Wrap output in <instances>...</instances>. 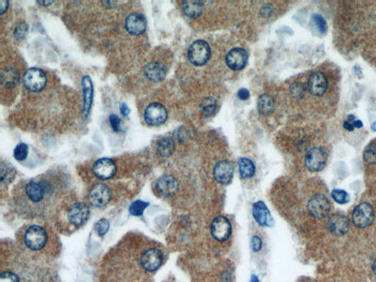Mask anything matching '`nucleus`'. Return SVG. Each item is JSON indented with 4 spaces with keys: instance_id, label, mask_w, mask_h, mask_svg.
I'll use <instances>...</instances> for the list:
<instances>
[{
    "instance_id": "f257e3e1",
    "label": "nucleus",
    "mask_w": 376,
    "mask_h": 282,
    "mask_svg": "<svg viewBox=\"0 0 376 282\" xmlns=\"http://www.w3.org/2000/svg\"><path fill=\"white\" fill-rule=\"evenodd\" d=\"M60 182H53L45 177H38L24 184L16 194L17 207L20 212L37 216L47 211L59 194Z\"/></svg>"
},
{
    "instance_id": "f03ea898",
    "label": "nucleus",
    "mask_w": 376,
    "mask_h": 282,
    "mask_svg": "<svg viewBox=\"0 0 376 282\" xmlns=\"http://www.w3.org/2000/svg\"><path fill=\"white\" fill-rule=\"evenodd\" d=\"M47 241V232L40 226H31L26 231L24 242L26 246L33 251H38L44 248Z\"/></svg>"
},
{
    "instance_id": "7ed1b4c3",
    "label": "nucleus",
    "mask_w": 376,
    "mask_h": 282,
    "mask_svg": "<svg viewBox=\"0 0 376 282\" xmlns=\"http://www.w3.org/2000/svg\"><path fill=\"white\" fill-rule=\"evenodd\" d=\"M24 86L33 92L41 91L47 83V75L44 70L38 68L28 69L23 77Z\"/></svg>"
},
{
    "instance_id": "20e7f679",
    "label": "nucleus",
    "mask_w": 376,
    "mask_h": 282,
    "mask_svg": "<svg viewBox=\"0 0 376 282\" xmlns=\"http://www.w3.org/2000/svg\"><path fill=\"white\" fill-rule=\"evenodd\" d=\"M210 47L206 41L199 40L195 41L188 50V58L195 66L206 64L210 57Z\"/></svg>"
},
{
    "instance_id": "39448f33",
    "label": "nucleus",
    "mask_w": 376,
    "mask_h": 282,
    "mask_svg": "<svg viewBox=\"0 0 376 282\" xmlns=\"http://www.w3.org/2000/svg\"><path fill=\"white\" fill-rule=\"evenodd\" d=\"M375 212L368 203H362L357 206L352 213V221L358 228H366L373 224Z\"/></svg>"
},
{
    "instance_id": "423d86ee",
    "label": "nucleus",
    "mask_w": 376,
    "mask_h": 282,
    "mask_svg": "<svg viewBox=\"0 0 376 282\" xmlns=\"http://www.w3.org/2000/svg\"><path fill=\"white\" fill-rule=\"evenodd\" d=\"M112 193L107 185L103 183L94 185L90 191L88 200L90 204L95 207H105L111 199Z\"/></svg>"
},
{
    "instance_id": "0eeeda50",
    "label": "nucleus",
    "mask_w": 376,
    "mask_h": 282,
    "mask_svg": "<svg viewBox=\"0 0 376 282\" xmlns=\"http://www.w3.org/2000/svg\"><path fill=\"white\" fill-rule=\"evenodd\" d=\"M167 118V110L161 104H151L145 110V121L151 126H160L166 122Z\"/></svg>"
},
{
    "instance_id": "6e6552de",
    "label": "nucleus",
    "mask_w": 376,
    "mask_h": 282,
    "mask_svg": "<svg viewBox=\"0 0 376 282\" xmlns=\"http://www.w3.org/2000/svg\"><path fill=\"white\" fill-rule=\"evenodd\" d=\"M326 162L327 155L322 148H313L306 155V166L309 171H321L326 165Z\"/></svg>"
},
{
    "instance_id": "1a4fd4ad",
    "label": "nucleus",
    "mask_w": 376,
    "mask_h": 282,
    "mask_svg": "<svg viewBox=\"0 0 376 282\" xmlns=\"http://www.w3.org/2000/svg\"><path fill=\"white\" fill-rule=\"evenodd\" d=\"M212 237L218 241H226L232 234V226L227 218L223 216L217 217L211 225Z\"/></svg>"
},
{
    "instance_id": "9d476101",
    "label": "nucleus",
    "mask_w": 376,
    "mask_h": 282,
    "mask_svg": "<svg viewBox=\"0 0 376 282\" xmlns=\"http://www.w3.org/2000/svg\"><path fill=\"white\" fill-rule=\"evenodd\" d=\"M90 217V208L84 202L73 204L68 210V218L70 223L76 227H80L87 222Z\"/></svg>"
},
{
    "instance_id": "9b49d317",
    "label": "nucleus",
    "mask_w": 376,
    "mask_h": 282,
    "mask_svg": "<svg viewBox=\"0 0 376 282\" xmlns=\"http://www.w3.org/2000/svg\"><path fill=\"white\" fill-rule=\"evenodd\" d=\"M163 255L160 250L152 248L142 255L140 263L142 267L149 272L157 270L163 263Z\"/></svg>"
},
{
    "instance_id": "f8f14e48",
    "label": "nucleus",
    "mask_w": 376,
    "mask_h": 282,
    "mask_svg": "<svg viewBox=\"0 0 376 282\" xmlns=\"http://www.w3.org/2000/svg\"><path fill=\"white\" fill-rule=\"evenodd\" d=\"M308 210L315 218H323L329 212L330 204L324 195H315L308 201Z\"/></svg>"
},
{
    "instance_id": "ddd939ff",
    "label": "nucleus",
    "mask_w": 376,
    "mask_h": 282,
    "mask_svg": "<svg viewBox=\"0 0 376 282\" xmlns=\"http://www.w3.org/2000/svg\"><path fill=\"white\" fill-rule=\"evenodd\" d=\"M116 165L109 158H102L94 163L93 171L97 177L103 180L111 179L116 173Z\"/></svg>"
},
{
    "instance_id": "4468645a",
    "label": "nucleus",
    "mask_w": 376,
    "mask_h": 282,
    "mask_svg": "<svg viewBox=\"0 0 376 282\" xmlns=\"http://www.w3.org/2000/svg\"><path fill=\"white\" fill-rule=\"evenodd\" d=\"M234 166L227 160L221 161L214 168V177L218 183L228 185L233 179Z\"/></svg>"
},
{
    "instance_id": "2eb2a0df",
    "label": "nucleus",
    "mask_w": 376,
    "mask_h": 282,
    "mask_svg": "<svg viewBox=\"0 0 376 282\" xmlns=\"http://www.w3.org/2000/svg\"><path fill=\"white\" fill-rule=\"evenodd\" d=\"M156 188L162 196L169 198L176 194L179 189V183L172 176H163L156 182Z\"/></svg>"
},
{
    "instance_id": "dca6fc26",
    "label": "nucleus",
    "mask_w": 376,
    "mask_h": 282,
    "mask_svg": "<svg viewBox=\"0 0 376 282\" xmlns=\"http://www.w3.org/2000/svg\"><path fill=\"white\" fill-rule=\"evenodd\" d=\"M328 88V80L320 71L312 73L308 80V88L314 96H321L325 93Z\"/></svg>"
},
{
    "instance_id": "f3484780",
    "label": "nucleus",
    "mask_w": 376,
    "mask_h": 282,
    "mask_svg": "<svg viewBox=\"0 0 376 282\" xmlns=\"http://www.w3.org/2000/svg\"><path fill=\"white\" fill-rule=\"evenodd\" d=\"M255 221L262 227H271L273 226L274 221L271 212L263 201H257L253 205L252 209Z\"/></svg>"
},
{
    "instance_id": "a211bd4d",
    "label": "nucleus",
    "mask_w": 376,
    "mask_h": 282,
    "mask_svg": "<svg viewBox=\"0 0 376 282\" xmlns=\"http://www.w3.org/2000/svg\"><path fill=\"white\" fill-rule=\"evenodd\" d=\"M248 53L243 49L235 48L231 50L226 56V63L232 70L243 69L248 63Z\"/></svg>"
},
{
    "instance_id": "6ab92c4d",
    "label": "nucleus",
    "mask_w": 376,
    "mask_h": 282,
    "mask_svg": "<svg viewBox=\"0 0 376 282\" xmlns=\"http://www.w3.org/2000/svg\"><path fill=\"white\" fill-rule=\"evenodd\" d=\"M146 18L140 14H132L127 17L125 21V27L127 32L133 35H139L144 33L146 29Z\"/></svg>"
},
{
    "instance_id": "aec40b11",
    "label": "nucleus",
    "mask_w": 376,
    "mask_h": 282,
    "mask_svg": "<svg viewBox=\"0 0 376 282\" xmlns=\"http://www.w3.org/2000/svg\"><path fill=\"white\" fill-rule=\"evenodd\" d=\"M328 229L335 235H344L349 229L348 218L340 214H334L328 219Z\"/></svg>"
},
{
    "instance_id": "412c9836",
    "label": "nucleus",
    "mask_w": 376,
    "mask_h": 282,
    "mask_svg": "<svg viewBox=\"0 0 376 282\" xmlns=\"http://www.w3.org/2000/svg\"><path fill=\"white\" fill-rule=\"evenodd\" d=\"M82 86L83 90V116L86 119L88 116L89 112L91 108L93 99V86L91 79L89 76L83 77L82 80Z\"/></svg>"
},
{
    "instance_id": "4be33fe9",
    "label": "nucleus",
    "mask_w": 376,
    "mask_h": 282,
    "mask_svg": "<svg viewBox=\"0 0 376 282\" xmlns=\"http://www.w3.org/2000/svg\"><path fill=\"white\" fill-rule=\"evenodd\" d=\"M145 74L151 81H161L166 77V69L162 63L152 62L145 68Z\"/></svg>"
},
{
    "instance_id": "5701e85b",
    "label": "nucleus",
    "mask_w": 376,
    "mask_h": 282,
    "mask_svg": "<svg viewBox=\"0 0 376 282\" xmlns=\"http://www.w3.org/2000/svg\"><path fill=\"white\" fill-rule=\"evenodd\" d=\"M182 10L185 15L190 18H196L203 12L204 5L201 1H185L182 5Z\"/></svg>"
},
{
    "instance_id": "b1692460",
    "label": "nucleus",
    "mask_w": 376,
    "mask_h": 282,
    "mask_svg": "<svg viewBox=\"0 0 376 282\" xmlns=\"http://www.w3.org/2000/svg\"><path fill=\"white\" fill-rule=\"evenodd\" d=\"M175 144L172 138L169 137H165L159 141L156 151L157 153L163 158L170 157L174 151Z\"/></svg>"
},
{
    "instance_id": "393cba45",
    "label": "nucleus",
    "mask_w": 376,
    "mask_h": 282,
    "mask_svg": "<svg viewBox=\"0 0 376 282\" xmlns=\"http://www.w3.org/2000/svg\"><path fill=\"white\" fill-rule=\"evenodd\" d=\"M257 105L259 113L265 116L271 114L275 108L273 99L268 94L259 96Z\"/></svg>"
},
{
    "instance_id": "a878e982",
    "label": "nucleus",
    "mask_w": 376,
    "mask_h": 282,
    "mask_svg": "<svg viewBox=\"0 0 376 282\" xmlns=\"http://www.w3.org/2000/svg\"><path fill=\"white\" fill-rule=\"evenodd\" d=\"M239 174L242 179L252 178L255 174V166L254 162L248 158H240L238 162Z\"/></svg>"
},
{
    "instance_id": "bb28decb",
    "label": "nucleus",
    "mask_w": 376,
    "mask_h": 282,
    "mask_svg": "<svg viewBox=\"0 0 376 282\" xmlns=\"http://www.w3.org/2000/svg\"><path fill=\"white\" fill-rule=\"evenodd\" d=\"M18 81V73L14 69H5L2 73V83L5 86H13Z\"/></svg>"
},
{
    "instance_id": "cd10ccee",
    "label": "nucleus",
    "mask_w": 376,
    "mask_h": 282,
    "mask_svg": "<svg viewBox=\"0 0 376 282\" xmlns=\"http://www.w3.org/2000/svg\"><path fill=\"white\" fill-rule=\"evenodd\" d=\"M217 103L215 99L208 97L204 99L201 105V108L205 116H210L215 113L216 110Z\"/></svg>"
},
{
    "instance_id": "c85d7f7f",
    "label": "nucleus",
    "mask_w": 376,
    "mask_h": 282,
    "mask_svg": "<svg viewBox=\"0 0 376 282\" xmlns=\"http://www.w3.org/2000/svg\"><path fill=\"white\" fill-rule=\"evenodd\" d=\"M149 203L137 200L130 206L129 211L133 216H141L144 212V210L149 207Z\"/></svg>"
},
{
    "instance_id": "c756f323",
    "label": "nucleus",
    "mask_w": 376,
    "mask_h": 282,
    "mask_svg": "<svg viewBox=\"0 0 376 282\" xmlns=\"http://www.w3.org/2000/svg\"><path fill=\"white\" fill-rule=\"evenodd\" d=\"M364 161L369 164L376 163V143H371L365 148L363 154Z\"/></svg>"
},
{
    "instance_id": "7c9ffc66",
    "label": "nucleus",
    "mask_w": 376,
    "mask_h": 282,
    "mask_svg": "<svg viewBox=\"0 0 376 282\" xmlns=\"http://www.w3.org/2000/svg\"><path fill=\"white\" fill-rule=\"evenodd\" d=\"M333 199L340 204H347L350 201V195L346 191L343 190H334L331 193Z\"/></svg>"
},
{
    "instance_id": "2f4dec72",
    "label": "nucleus",
    "mask_w": 376,
    "mask_h": 282,
    "mask_svg": "<svg viewBox=\"0 0 376 282\" xmlns=\"http://www.w3.org/2000/svg\"><path fill=\"white\" fill-rule=\"evenodd\" d=\"M14 155L17 160H25L28 156V146L25 143H20L14 149Z\"/></svg>"
},
{
    "instance_id": "473e14b6",
    "label": "nucleus",
    "mask_w": 376,
    "mask_h": 282,
    "mask_svg": "<svg viewBox=\"0 0 376 282\" xmlns=\"http://www.w3.org/2000/svg\"><path fill=\"white\" fill-rule=\"evenodd\" d=\"M110 229V223L105 218H102L96 224L95 230L100 236H104Z\"/></svg>"
},
{
    "instance_id": "72a5a7b5",
    "label": "nucleus",
    "mask_w": 376,
    "mask_h": 282,
    "mask_svg": "<svg viewBox=\"0 0 376 282\" xmlns=\"http://www.w3.org/2000/svg\"><path fill=\"white\" fill-rule=\"evenodd\" d=\"M14 170L8 165L2 164L1 166V181L2 182H9L14 176Z\"/></svg>"
},
{
    "instance_id": "f704fd0d",
    "label": "nucleus",
    "mask_w": 376,
    "mask_h": 282,
    "mask_svg": "<svg viewBox=\"0 0 376 282\" xmlns=\"http://www.w3.org/2000/svg\"><path fill=\"white\" fill-rule=\"evenodd\" d=\"M312 20L321 33H325L327 31L328 26H327L326 21L321 15H318V14L313 15Z\"/></svg>"
},
{
    "instance_id": "c9c22d12",
    "label": "nucleus",
    "mask_w": 376,
    "mask_h": 282,
    "mask_svg": "<svg viewBox=\"0 0 376 282\" xmlns=\"http://www.w3.org/2000/svg\"><path fill=\"white\" fill-rule=\"evenodd\" d=\"M0 282H20V281L15 273L5 271L0 275Z\"/></svg>"
},
{
    "instance_id": "e433bc0d",
    "label": "nucleus",
    "mask_w": 376,
    "mask_h": 282,
    "mask_svg": "<svg viewBox=\"0 0 376 282\" xmlns=\"http://www.w3.org/2000/svg\"><path fill=\"white\" fill-rule=\"evenodd\" d=\"M109 121H110V126H111L112 129L115 132H120V131H121V121L119 119V116L115 114L110 115V117H109Z\"/></svg>"
},
{
    "instance_id": "4c0bfd02",
    "label": "nucleus",
    "mask_w": 376,
    "mask_h": 282,
    "mask_svg": "<svg viewBox=\"0 0 376 282\" xmlns=\"http://www.w3.org/2000/svg\"><path fill=\"white\" fill-rule=\"evenodd\" d=\"M291 91H292V94L295 98H301L304 96V93H305V88L300 83H295L291 88Z\"/></svg>"
},
{
    "instance_id": "58836bf2",
    "label": "nucleus",
    "mask_w": 376,
    "mask_h": 282,
    "mask_svg": "<svg viewBox=\"0 0 376 282\" xmlns=\"http://www.w3.org/2000/svg\"><path fill=\"white\" fill-rule=\"evenodd\" d=\"M27 32V26L24 23H21V24H18V25L17 26V28H16L14 35H15L16 38H17V39H19V38H23L25 36Z\"/></svg>"
},
{
    "instance_id": "ea45409f",
    "label": "nucleus",
    "mask_w": 376,
    "mask_h": 282,
    "mask_svg": "<svg viewBox=\"0 0 376 282\" xmlns=\"http://www.w3.org/2000/svg\"><path fill=\"white\" fill-rule=\"evenodd\" d=\"M251 246H252V250L255 252L260 251L262 247V241L260 237H258V236L253 237V238L252 239V242H251Z\"/></svg>"
},
{
    "instance_id": "a19ab883",
    "label": "nucleus",
    "mask_w": 376,
    "mask_h": 282,
    "mask_svg": "<svg viewBox=\"0 0 376 282\" xmlns=\"http://www.w3.org/2000/svg\"><path fill=\"white\" fill-rule=\"evenodd\" d=\"M238 96L242 100H246L250 97V92L247 89L242 88L238 91Z\"/></svg>"
},
{
    "instance_id": "79ce46f5",
    "label": "nucleus",
    "mask_w": 376,
    "mask_h": 282,
    "mask_svg": "<svg viewBox=\"0 0 376 282\" xmlns=\"http://www.w3.org/2000/svg\"><path fill=\"white\" fill-rule=\"evenodd\" d=\"M120 111L123 116H127L130 113V110L126 104L122 103L120 106Z\"/></svg>"
},
{
    "instance_id": "37998d69",
    "label": "nucleus",
    "mask_w": 376,
    "mask_h": 282,
    "mask_svg": "<svg viewBox=\"0 0 376 282\" xmlns=\"http://www.w3.org/2000/svg\"><path fill=\"white\" fill-rule=\"evenodd\" d=\"M8 1H5V0H2L0 2V11H1V14H3L4 13L6 12L7 9H8Z\"/></svg>"
},
{
    "instance_id": "c03bdc74",
    "label": "nucleus",
    "mask_w": 376,
    "mask_h": 282,
    "mask_svg": "<svg viewBox=\"0 0 376 282\" xmlns=\"http://www.w3.org/2000/svg\"><path fill=\"white\" fill-rule=\"evenodd\" d=\"M343 127L346 129V130L349 131V132H353L354 129H355L354 124H353V122H344V123H343Z\"/></svg>"
},
{
    "instance_id": "a18cd8bd",
    "label": "nucleus",
    "mask_w": 376,
    "mask_h": 282,
    "mask_svg": "<svg viewBox=\"0 0 376 282\" xmlns=\"http://www.w3.org/2000/svg\"><path fill=\"white\" fill-rule=\"evenodd\" d=\"M353 124H354V127L358 128V129H359V128H361L363 126L362 122L360 120L354 121V122H353Z\"/></svg>"
},
{
    "instance_id": "49530a36",
    "label": "nucleus",
    "mask_w": 376,
    "mask_h": 282,
    "mask_svg": "<svg viewBox=\"0 0 376 282\" xmlns=\"http://www.w3.org/2000/svg\"><path fill=\"white\" fill-rule=\"evenodd\" d=\"M103 4H104V5H105L106 7H110V8H112V7L116 6L117 2H113V1H105V2H103Z\"/></svg>"
},
{
    "instance_id": "de8ad7c7",
    "label": "nucleus",
    "mask_w": 376,
    "mask_h": 282,
    "mask_svg": "<svg viewBox=\"0 0 376 282\" xmlns=\"http://www.w3.org/2000/svg\"><path fill=\"white\" fill-rule=\"evenodd\" d=\"M38 3L41 5H44V6H49V5L54 3V2L53 1H41V2H38Z\"/></svg>"
},
{
    "instance_id": "09e8293b",
    "label": "nucleus",
    "mask_w": 376,
    "mask_h": 282,
    "mask_svg": "<svg viewBox=\"0 0 376 282\" xmlns=\"http://www.w3.org/2000/svg\"><path fill=\"white\" fill-rule=\"evenodd\" d=\"M259 282V279H258L257 276L253 275L251 279V282Z\"/></svg>"
},
{
    "instance_id": "8fccbe9b",
    "label": "nucleus",
    "mask_w": 376,
    "mask_h": 282,
    "mask_svg": "<svg viewBox=\"0 0 376 282\" xmlns=\"http://www.w3.org/2000/svg\"><path fill=\"white\" fill-rule=\"evenodd\" d=\"M354 121H355V116H353V115H350V116H348V122H354Z\"/></svg>"
},
{
    "instance_id": "3c124183",
    "label": "nucleus",
    "mask_w": 376,
    "mask_h": 282,
    "mask_svg": "<svg viewBox=\"0 0 376 282\" xmlns=\"http://www.w3.org/2000/svg\"><path fill=\"white\" fill-rule=\"evenodd\" d=\"M373 273H374L375 276H376V260H375L374 263H373Z\"/></svg>"
},
{
    "instance_id": "603ef678",
    "label": "nucleus",
    "mask_w": 376,
    "mask_h": 282,
    "mask_svg": "<svg viewBox=\"0 0 376 282\" xmlns=\"http://www.w3.org/2000/svg\"><path fill=\"white\" fill-rule=\"evenodd\" d=\"M371 129H373V131H374V132H376V122L373 123V124L371 125Z\"/></svg>"
}]
</instances>
